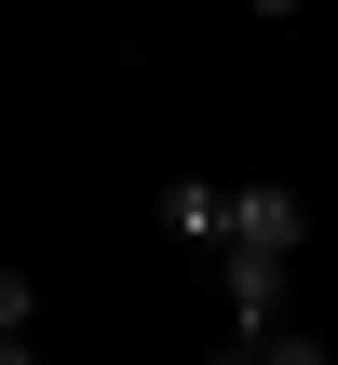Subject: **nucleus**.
I'll list each match as a JSON object with an SVG mask.
<instances>
[{"label": "nucleus", "mask_w": 338, "mask_h": 365, "mask_svg": "<svg viewBox=\"0 0 338 365\" xmlns=\"http://www.w3.org/2000/svg\"><path fill=\"white\" fill-rule=\"evenodd\" d=\"M217 244H257V257H298V244H312V203H298L285 176H244V190H230V217H217Z\"/></svg>", "instance_id": "nucleus-1"}, {"label": "nucleus", "mask_w": 338, "mask_h": 365, "mask_svg": "<svg viewBox=\"0 0 338 365\" xmlns=\"http://www.w3.org/2000/svg\"><path fill=\"white\" fill-rule=\"evenodd\" d=\"M203 257H217V298H230V325L285 312V257H257V244H203Z\"/></svg>", "instance_id": "nucleus-2"}, {"label": "nucleus", "mask_w": 338, "mask_h": 365, "mask_svg": "<svg viewBox=\"0 0 338 365\" xmlns=\"http://www.w3.org/2000/svg\"><path fill=\"white\" fill-rule=\"evenodd\" d=\"M217 217H230L217 176H176V190H163V230H176V244H217Z\"/></svg>", "instance_id": "nucleus-3"}, {"label": "nucleus", "mask_w": 338, "mask_h": 365, "mask_svg": "<svg viewBox=\"0 0 338 365\" xmlns=\"http://www.w3.org/2000/svg\"><path fill=\"white\" fill-rule=\"evenodd\" d=\"M230 352H257V365H325V339L285 325V312H257V325H230Z\"/></svg>", "instance_id": "nucleus-4"}, {"label": "nucleus", "mask_w": 338, "mask_h": 365, "mask_svg": "<svg viewBox=\"0 0 338 365\" xmlns=\"http://www.w3.org/2000/svg\"><path fill=\"white\" fill-rule=\"evenodd\" d=\"M27 325H41V284H27V271H0V365L27 352Z\"/></svg>", "instance_id": "nucleus-5"}, {"label": "nucleus", "mask_w": 338, "mask_h": 365, "mask_svg": "<svg viewBox=\"0 0 338 365\" xmlns=\"http://www.w3.org/2000/svg\"><path fill=\"white\" fill-rule=\"evenodd\" d=\"M244 14H298V0H244Z\"/></svg>", "instance_id": "nucleus-6"}]
</instances>
